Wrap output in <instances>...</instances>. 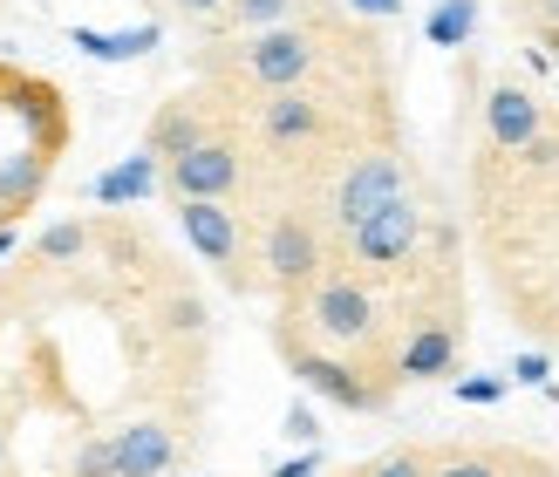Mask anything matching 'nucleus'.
<instances>
[{
	"label": "nucleus",
	"mask_w": 559,
	"mask_h": 477,
	"mask_svg": "<svg viewBox=\"0 0 559 477\" xmlns=\"http://www.w3.org/2000/svg\"><path fill=\"white\" fill-rule=\"evenodd\" d=\"M512 164H519V178H552V171H559V130L546 123V130L533 136V144H525V151L512 157Z\"/></svg>",
	"instance_id": "a211bd4d"
},
{
	"label": "nucleus",
	"mask_w": 559,
	"mask_h": 477,
	"mask_svg": "<svg viewBox=\"0 0 559 477\" xmlns=\"http://www.w3.org/2000/svg\"><path fill=\"white\" fill-rule=\"evenodd\" d=\"M471 21H478V0H443V8L430 14V41H443V48H457V41L471 35Z\"/></svg>",
	"instance_id": "f3484780"
},
{
	"label": "nucleus",
	"mask_w": 559,
	"mask_h": 477,
	"mask_svg": "<svg viewBox=\"0 0 559 477\" xmlns=\"http://www.w3.org/2000/svg\"><path fill=\"white\" fill-rule=\"evenodd\" d=\"M539 35H546V41H552V48H559V27H539Z\"/></svg>",
	"instance_id": "bb28decb"
},
{
	"label": "nucleus",
	"mask_w": 559,
	"mask_h": 477,
	"mask_svg": "<svg viewBox=\"0 0 559 477\" xmlns=\"http://www.w3.org/2000/svg\"><path fill=\"white\" fill-rule=\"evenodd\" d=\"M430 212L416 191H396L389 205H376L369 218H355V226L334 239V260H348L355 273L369 279H416L424 273V246H430Z\"/></svg>",
	"instance_id": "7ed1b4c3"
},
{
	"label": "nucleus",
	"mask_w": 559,
	"mask_h": 477,
	"mask_svg": "<svg viewBox=\"0 0 559 477\" xmlns=\"http://www.w3.org/2000/svg\"><path fill=\"white\" fill-rule=\"evenodd\" d=\"M287 437H294V443H314V437H321V424H314L307 409H287Z\"/></svg>",
	"instance_id": "4be33fe9"
},
{
	"label": "nucleus",
	"mask_w": 559,
	"mask_h": 477,
	"mask_svg": "<svg viewBox=\"0 0 559 477\" xmlns=\"http://www.w3.org/2000/svg\"><path fill=\"white\" fill-rule=\"evenodd\" d=\"M164 8H171L178 21H218V14H226V0H164Z\"/></svg>",
	"instance_id": "aec40b11"
},
{
	"label": "nucleus",
	"mask_w": 559,
	"mask_h": 477,
	"mask_svg": "<svg viewBox=\"0 0 559 477\" xmlns=\"http://www.w3.org/2000/svg\"><path fill=\"white\" fill-rule=\"evenodd\" d=\"M519 8H525V14H533L539 27H559V0H519Z\"/></svg>",
	"instance_id": "b1692460"
},
{
	"label": "nucleus",
	"mask_w": 559,
	"mask_h": 477,
	"mask_svg": "<svg viewBox=\"0 0 559 477\" xmlns=\"http://www.w3.org/2000/svg\"><path fill=\"white\" fill-rule=\"evenodd\" d=\"M90 246H96V226H82V218H62V226H48V232L35 239V252H27V260L62 266V260H82Z\"/></svg>",
	"instance_id": "4468645a"
},
{
	"label": "nucleus",
	"mask_w": 559,
	"mask_h": 477,
	"mask_svg": "<svg viewBox=\"0 0 559 477\" xmlns=\"http://www.w3.org/2000/svg\"><path fill=\"white\" fill-rule=\"evenodd\" d=\"M334 41L342 35L328 21H280V27H260V35H239L233 48H212L205 69L218 75V96L300 90V82H328Z\"/></svg>",
	"instance_id": "f03ea898"
},
{
	"label": "nucleus",
	"mask_w": 559,
	"mask_h": 477,
	"mask_svg": "<svg viewBox=\"0 0 559 477\" xmlns=\"http://www.w3.org/2000/svg\"><path fill=\"white\" fill-rule=\"evenodd\" d=\"M430 477H552V464L533 451H506V443H478V451L471 443H443Z\"/></svg>",
	"instance_id": "f8f14e48"
},
{
	"label": "nucleus",
	"mask_w": 559,
	"mask_h": 477,
	"mask_svg": "<svg viewBox=\"0 0 559 477\" xmlns=\"http://www.w3.org/2000/svg\"><path fill=\"white\" fill-rule=\"evenodd\" d=\"M280 355H287V369L314 389V396H328L334 409L382 416L389 396L403 389L396 361H376V355H342V348H314V342H280Z\"/></svg>",
	"instance_id": "0eeeda50"
},
{
	"label": "nucleus",
	"mask_w": 559,
	"mask_h": 477,
	"mask_svg": "<svg viewBox=\"0 0 559 477\" xmlns=\"http://www.w3.org/2000/svg\"><path fill=\"white\" fill-rule=\"evenodd\" d=\"M157 327L164 334H205V307H199V294L191 287H171L157 300Z\"/></svg>",
	"instance_id": "dca6fc26"
},
{
	"label": "nucleus",
	"mask_w": 559,
	"mask_h": 477,
	"mask_svg": "<svg viewBox=\"0 0 559 477\" xmlns=\"http://www.w3.org/2000/svg\"><path fill=\"white\" fill-rule=\"evenodd\" d=\"M334 266V226L321 218V205H300V199H280L273 212H260V273H266V294H300Z\"/></svg>",
	"instance_id": "39448f33"
},
{
	"label": "nucleus",
	"mask_w": 559,
	"mask_h": 477,
	"mask_svg": "<svg viewBox=\"0 0 559 477\" xmlns=\"http://www.w3.org/2000/svg\"><path fill=\"white\" fill-rule=\"evenodd\" d=\"M457 396H464V403H498V396H506V382H491V375H471V382H457Z\"/></svg>",
	"instance_id": "412c9836"
},
{
	"label": "nucleus",
	"mask_w": 559,
	"mask_h": 477,
	"mask_svg": "<svg viewBox=\"0 0 559 477\" xmlns=\"http://www.w3.org/2000/svg\"><path fill=\"white\" fill-rule=\"evenodd\" d=\"M409 184H416V171H409V157H403L396 136H361L355 151H342L321 171V218L334 226V239H342L355 218H369L376 205H389Z\"/></svg>",
	"instance_id": "20e7f679"
},
{
	"label": "nucleus",
	"mask_w": 559,
	"mask_h": 477,
	"mask_svg": "<svg viewBox=\"0 0 559 477\" xmlns=\"http://www.w3.org/2000/svg\"><path fill=\"white\" fill-rule=\"evenodd\" d=\"M218 123H226V109H218L212 96H171V103H164L157 117H151V130H144V151L164 164V157L191 151V144H199L205 130H218Z\"/></svg>",
	"instance_id": "9b49d317"
},
{
	"label": "nucleus",
	"mask_w": 559,
	"mask_h": 477,
	"mask_svg": "<svg viewBox=\"0 0 559 477\" xmlns=\"http://www.w3.org/2000/svg\"><path fill=\"white\" fill-rule=\"evenodd\" d=\"M546 123H552L546 103H539V90H525V82H498V90L485 96V136H491L498 157H519Z\"/></svg>",
	"instance_id": "1a4fd4ad"
},
{
	"label": "nucleus",
	"mask_w": 559,
	"mask_h": 477,
	"mask_svg": "<svg viewBox=\"0 0 559 477\" xmlns=\"http://www.w3.org/2000/svg\"><path fill=\"white\" fill-rule=\"evenodd\" d=\"M307 0H226V14L218 27H233V35H260V27H280V21H300Z\"/></svg>",
	"instance_id": "ddd939ff"
},
{
	"label": "nucleus",
	"mask_w": 559,
	"mask_h": 477,
	"mask_svg": "<svg viewBox=\"0 0 559 477\" xmlns=\"http://www.w3.org/2000/svg\"><path fill=\"white\" fill-rule=\"evenodd\" d=\"M151 164H157V157H136V164H123V171H109V178H103V199H123V191H144V184H151Z\"/></svg>",
	"instance_id": "6ab92c4d"
},
{
	"label": "nucleus",
	"mask_w": 559,
	"mask_h": 477,
	"mask_svg": "<svg viewBox=\"0 0 559 477\" xmlns=\"http://www.w3.org/2000/svg\"><path fill=\"white\" fill-rule=\"evenodd\" d=\"M389 314L369 273H355L348 260H334L314 287H300L280 300V342H314V348H342V355H376L396 361V348H382Z\"/></svg>",
	"instance_id": "f257e3e1"
},
{
	"label": "nucleus",
	"mask_w": 559,
	"mask_h": 477,
	"mask_svg": "<svg viewBox=\"0 0 559 477\" xmlns=\"http://www.w3.org/2000/svg\"><path fill=\"white\" fill-rule=\"evenodd\" d=\"M430 470H437V451H430V443H396V451L355 464L348 477H430Z\"/></svg>",
	"instance_id": "2eb2a0df"
},
{
	"label": "nucleus",
	"mask_w": 559,
	"mask_h": 477,
	"mask_svg": "<svg viewBox=\"0 0 559 477\" xmlns=\"http://www.w3.org/2000/svg\"><path fill=\"white\" fill-rule=\"evenodd\" d=\"M552 477H559V470H552Z\"/></svg>",
	"instance_id": "cd10ccee"
},
{
	"label": "nucleus",
	"mask_w": 559,
	"mask_h": 477,
	"mask_svg": "<svg viewBox=\"0 0 559 477\" xmlns=\"http://www.w3.org/2000/svg\"><path fill=\"white\" fill-rule=\"evenodd\" d=\"M0 477H8V424H0Z\"/></svg>",
	"instance_id": "a878e982"
},
{
	"label": "nucleus",
	"mask_w": 559,
	"mask_h": 477,
	"mask_svg": "<svg viewBox=\"0 0 559 477\" xmlns=\"http://www.w3.org/2000/svg\"><path fill=\"white\" fill-rule=\"evenodd\" d=\"M178 226L191 239V252L226 279L233 294H266V273H260V226L226 199H171Z\"/></svg>",
	"instance_id": "423d86ee"
},
{
	"label": "nucleus",
	"mask_w": 559,
	"mask_h": 477,
	"mask_svg": "<svg viewBox=\"0 0 559 477\" xmlns=\"http://www.w3.org/2000/svg\"><path fill=\"white\" fill-rule=\"evenodd\" d=\"M512 375H519V382H546V355H519Z\"/></svg>",
	"instance_id": "5701e85b"
},
{
	"label": "nucleus",
	"mask_w": 559,
	"mask_h": 477,
	"mask_svg": "<svg viewBox=\"0 0 559 477\" xmlns=\"http://www.w3.org/2000/svg\"><path fill=\"white\" fill-rule=\"evenodd\" d=\"M185 457V430L164 416H130L117 424V477H164Z\"/></svg>",
	"instance_id": "9d476101"
},
{
	"label": "nucleus",
	"mask_w": 559,
	"mask_h": 477,
	"mask_svg": "<svg viewBox=\"0 0 559 477\" xmlns=\"http://www.w3.org/2000/svg\"><path fill=\"white\" fill-rule=\"evenodd\" d=\"M348 8H355V14H369V21H382V14H396L403 0H348Z\"/></svg>",
	"instance_id": "393cba45"
},
{
	"label": "nucleus",
	"mask_w": 559,
	"mask_h": 477,
	"mask_svg": "<svg viewBox=\"0 0 559 477\" xmlns=\"http://www.w3.org/2000/svg\"><path fill=\"white\" fill-rule=\"evenodd\" d=\"M157 171H164V191H171V199H239L246 178H253V136H246V123L226 117L191 151L164 157Z\"/></svg>",
	"instance_id": "6e6552de"
}]
</instances>
